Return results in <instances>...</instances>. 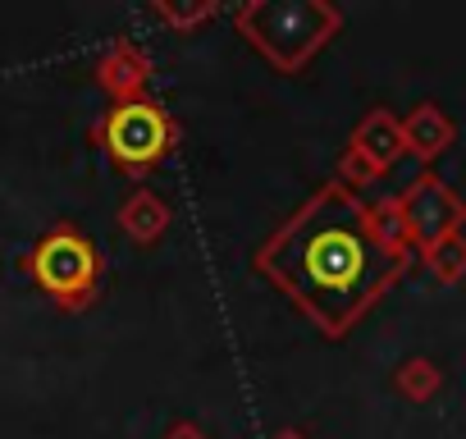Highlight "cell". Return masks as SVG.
<instances>
[{
  "label": "cell",
  "mask_w": 466,
  "mask_h": 439,
  "mask_svg": "<svg viewBox=\"0 0 466 439\" xmlns=\"http://www.w3.org/2000/svg\"><path fill=\"white\" fill-rule=\"evenodd\" d=\"M261 266L339 334L398 275V252L343 188H329L266 248Z\"/></svg>",
  "instance_id": "6da1fadb"
},
{
  "label": "cell",
  "mask_w": 466,
  "mask_h": 439,
  "mask_svg": "<svg viewBox=\"0 0 466 439\" xmlns=\"http://www.w3.org/2000/svg\"><path fill=\"white\" fill-rule=\"evenodd\" d=\"M106 142L110 151L124 160V165H147L165 151L169 142V124L156 106H119L110 119H106Z\"/></svg>",
  "instance_id": "7a4b0ae2"
},
{
  "label": "cell",
  "mask_w": 466,
  "mask_h": 439,
  "mask_svg": "<svg viewBox=\"0 0 466 439\" xmlns=\"http://www.w3.org/2000/svg\"><path fill=\"white\" fill-rule=\"evenodd\" d=\"M33 271H37V280H42L51 293L65 298V293H78V289L92 284L96 257H92V248H87L78 234H51V239L37 248Z\"/></svg>",
  "instance_id": "3957f363"
}]
</instances>
